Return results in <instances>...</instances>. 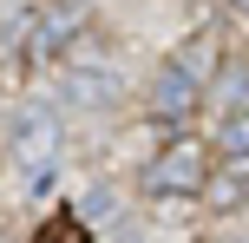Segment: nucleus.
<instances>
[{
  "label": "nucleus",
  "instance_id": "obj_1",
  "mask_svg": "<svg viewBox=\"0 0 249 243\" xmlns=\"http://www.w3.org/2000/svg\"><path fill=\"white\" fill-rule=\"evenodd\" d=\"M210 191V145L177 138L144 165V197H203Z\"/></svg>",
  "mask_w": 249,
  "mask_h": 243
},
{
  "label": "nucleus",
  "instance_id": "obj_2",
  "mask_svg": "<svg viewBox=\"0 0 249 243\" xmlns=\"http://www.w3.org/2000/svg\"><path fill=\"white\" fill-rule=\"evenodd\" d=\"M53 151H59V118H53L46 105H33V112L13 125V158H20V165L33 171V184H39L46 165H53Z\"/></svg>",
  "mask_w": 249,
  "mask_h": 243
},
{
  "label": "nucleus",
  "instance_id": "obj_3",
  "mask_svg": "<svg viewBox=\"0 0 249 243\" xmlns=\"http://www.w3.org/2000/svg\"><path fill=\"white\" fill-rule=\"evenodd\" d=\"M144 112L164 118V125H184V118L197 112V79L177 73V66H164V73L151 79V92H144Z\"/></svg>",
  "mask_w": 249,
  "mask_h": 243
},
{
  "label": "nucleus",
  "instance_id": "obj_4",
  "mask_svg": "<svg viewBox=\"0 0 249 243\" xmlns=\"http://www.w3.org/2000/svg\"><path fill=\"white\" fill-rule=\"evenodd\" d=\"M171 66H177V73H190L197 86H203L210 73H223V66H216V39H210V33H190V39H184V53H177Z\"/></svg>",
  "mask_w": 249,
  "mask_h": 243
},
{
  "label": "nucleus",
  "instance_id": "obj_5",
  "mask_svg": "<svg viewBox=\"0 0 249 243\" xmlns=\"http://www.w3.org/2000/svg\"><path fill=\"white\" fill-rule=\"evenodd\" d=\"M66 92H72V105H105L112 99V73H92V66H66Z\"/></svg>",
  "mask_w": 249,
  "mask_h": 243
},
{
  "label": "nucleus",
  "instance_id": "obj_6",
  "mask_svg": "<svg viewBox=\"0 0 249 243\" xmlns=\"http://www.w3.org/2000/svg\"><path fill=\"white\" fill-rule=\"evenodd\" d=\"M210 151H223L230 165H249V105L243 112H223V125H216V145Z\"/></svg>",
  "mask_w": 249,
  "mask_h": 243
},
{
  "label": "nucleus",
  "instance_id": "obj_7",
  "mask_svg": "<svg viewBox=\"0 0 249 243\" xmlns=\"http://www.w3.org/2000/svg\"><path fill=\"white\" fill-rule=\"evenodd\" d=\"M210 99H216V112H243L249 105V66H223L210 79Z\"/></svg>",
  "mask_w": 249,
  "mask_h": 243
},
{
  "label": "nucleus",
  "instance_id": "obj_8",
  "mask_svg": "<svg viewBox=\"0 0 249 243\" xmlns=\"http://www.w3.org/2000/svg\"><path fill=\"white\" fill-rule=\"evenodd\" d=\"M203 197H210V210H243V204H249V184L236 178V171H223V178H210Z\"/></svg>",
  "mask_w": 249,
  "mask_h": 243
},
{
  "label": "nucleus",
  "instance_id": "obj_9",
  "mask_svg": "<svg viewBox=\"0 0 249 243\" xmlns=\"http://www.w3.org/2000/svg\"><path fill=\"white\" fill-rule=\"evenodd\" d=\"M33 243H86V217H66V210H59V217L39 224V237H33Z\"/></svg>",
  "mask_w": 249,
  "mask_h": 243
},
{
  "label": "nucleus",
  "instance_id": "obj_10",
  "mask_svg": "<svg viewBox=\"0 0 249 243\" xmlns=\"http://www.w3.org/2000/svg\"><path fill=\"white\" fill-rule=\"evenodd\" d=\"M230 7H236V13H243V20H249V0H230Z\"/></svg>",
  "mask_w": 249,
  "mask_h": 243
}]
</instances>
